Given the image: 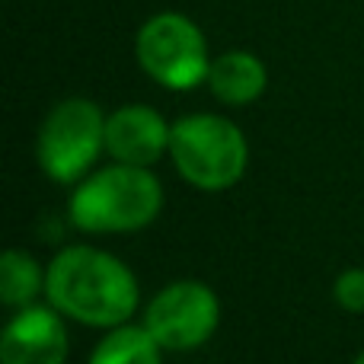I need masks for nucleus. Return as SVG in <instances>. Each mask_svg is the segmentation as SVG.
Masks as SVG:
<instances>
[{
    "label": "nucleus",
    "instance_id": "12",
    "mask_svg": "<svg viewBox=\"0 0 364 364\" xmlns=\"http://www.w3.org/2000/svg\"><path fill=\"white\" fill-rule=\"evenodd\" d=\"M333 297L348 314H364V269H346L333 284Z\"/></svg>",
    "mask_w": 364,
    "mask_h": 364
},
{
    "label": "nucleus",
    "instance_id": "13",
    "mask_svg": "<svg viewBox=\"0 0 364 364\" xmlns=\"http://www.w3.org/2000/svg\"><path fill=\"white\" fill-rule=\"evenodd\" d=\"M352 364H364V352H361V355H358V358H355Z\"/></svg>",
    "mask_w": 364,
    "mask_h": 364
},
{
    "label": "nucleus",
    "instance_id": "3",
    "mask_svg": "<svg viewBox=\"0 0 364 364\" xmlns=\"http://www.w3.org/2000/svg\"><path fill=\"white\" fill-rule=\"evenodd\" d=\"M170 157L188 186L201 192H224L246 173L250 147L230 119L198 112L170 128Z\"/></svg>",
    "mask_w": 364,
    "mask_h": 364
},
{
    "label": "nucleus",
    "instance_id": "6",
    "mask_svg": "<svg viewBox=\"0 0 364 364\" xmlns=\"http://www.w3.org/2000/svg\"><path fill=\"white\" fill-rule=\"evenodd\" d=\"M220 304L208 284L173 282L147 304L144 326L164 352H195L214 336Z\"/></svg>",
    "mask_w": 364,
    "mask_h": 364
},
{
    "label": "nucleus",
    "instance_id": "8",
    "mask_svg": "<svg viewBox=\"0 0 364 364\" xmlns=\"http://www.w3.org/2000/svg\"><path fill=\"white\" fill-rule=\"evenodd\" d=\"M170 128L151 106H122L106 115V151L115 164L154 166L170 154Z\"/></svg>",
    "mask_w": 364,
    "mask_h": 364
},
{
    "label": "nucleus",
    "instance_id": "7",
    "mask_svg": "<svg viewBox=\"0 0 364 364\" xmlns=\"http://www.w3.org/2000/svg\"><path fill=\"white\" fill-rule=\"evenodd\" d=\"M55 307H19L0 336V364H64L68 326Z\"/></svg>",
    "mask_w": 364,
    "mask_h": 364
},
{
    "label": "nucleus",
    "instance_id": "11",
    "mask_svg": "<svg viewBox=\"0 0 364 364\" xmlns=\"http://www.w3.org/2000/svg\"><path fill=\"white\" fill-rule=\"evenodd\" d=\"M38 291H45V272L23 250H6L0 259V301L4 307H29Z\"/></svg>",
    "mask_w": 364,
    "mask_h": 364
},
{
    "label": "nucleus",
    "instance_id": "10",
    "mask_svg": "<svg viewBox=\"0 0 364 364\" xmlns=\"http://www.w3.org/2000/svg\"><path fill=\"white\" fill-rule=\"evenodd\" d=\"M160 342L147 333V326H122L109 329V336L93 348L87 364H160Z\"/></svg>",
    "mask_w": 364,
    "mask_h": 364
},
{
    "label": "nucleus",
    "instance_id": "9",
    "mask_svg": "<svg viewBox=\"0 0 364 364\" xmlns=\"http://www.w3.org/2000/svg\"><path fill=\"white\" fill-rule=\"evenodd\" d=\"M208 90L227 106H250L265 93V64L250 51H224L211 58L208 68Z\"/></svg>",
    "mask_w": 364,
    "mask_h": 364
},
{
    "label": "nucleus",
    "instance_id": "1",
    "mask_svg": "<svg viewBox=\"0 0 364 364\" xmlns=\"http://www.w3.org/2000/svg\"><path fill=\"white\" fill-rule=\"evenodd\" d=\"M48 304L83 326L115 329L132 320L141 291L122 259L93 246H68L45 269Z\"/></svg>",
    "mask_w": 364,
    "mask_h": 364
},
{
    "label": "nucleus",
    "instance_id": "2",
    "mask_svg": "<svg viewBox=\"0 0 364 364\" xmlns=\"http://www.w3.org/2000/svg\"><path fill=\"white\" fill-rule=\"evenodd\" d=\"M164 208V186L147 166L115 164L77 182L68 201L70 224L87 233H132Z\"/></svg>",
    "mask_w": 364,
    "mask_h": 364
},
{
    "label": "nucleus",
    "instance_id": "5",
    "mask_svg": "<svg viewBox=\"0 0 364 364\" xmlns=\"http://www.w3.org/2000/svg\"><path fill=\"white\" fill-rule=\"evenodd\" d=\"M138 64L154 83L166 90H192L208 80L211 55L201 29L182 13H157L134 38Z\"/></svg>",
    "mask_w": 364,
    "mask_h": 364
},
{
    "label": "nucleus",
    "instance_id": "4",
    "mask_svg": "<svg viewBox=\"0 0 364 364\" xmlns=\"http://www.w3.org/2000/svg\"><path fill=\"white\" fill-rule=\"evenodd\" d=\"M106 151V119L90 100H64L38 128V166L48 179L70 186L93 170Z\"/></svg>",
    "mask_w": 364,
    "mask_h": 364
}]
</instances>
